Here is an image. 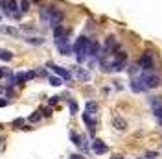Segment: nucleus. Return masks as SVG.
I'll return each instance as SVG.
<instances>
[{
  "mask_svg": "<svg viewBox=\"0 0 162 159\" xmlns=\"http://www.w3.org/2000/svg\"><path fill=\"white\" fill-rule=\"evenodd\" d=\"M89 45H90V39L89 37H78L75 39V43L72 45L74 46V52H75V57H78V63H83L85 59L89 57Z\"/></svg>",
  "mask_w": 162,
  "mask_h": 159,
  "instance_id": "nucleus-1",
  "label": "nucleus"
},
{
  "mask_svg": "<svg viewBox=\"0 0 162 159\" xmlns=\"http://www.w3.org/2000/svg\"><path fill=\"white\" fill-rule=\"evenodd\" d=\"M138 67L144 72H153L155 70V56L151 54L149 50H146L144 54L140 56V59H138Z\"/></svg>",
  "mask_w": 162,
  "mask_h": 159,
  "instance_id": "nucleus-2",
  "label": "nucleus"
},
{
  "mask_svg": "<svg viewBox=\"0 0 162 159\" xmlns=\"http://www.w3.org/2000/svg\"><path fill=\"white\" fill-rule=\"evenodd\" d=\"M63 19H64V13L61 11L59 7H53V6L48 7V19H46V24H48L50 28L61 24V22H63Z\"/></svg>",
  "mask_w": 162,
  "mask_h": 159,
  "instance_id": "nucleus-3",
  "label": "nucleus"
},
{
  "mask_svg": "<svg viewBox=\"0 0 162 159\" xmlns=\"http://www.w3.org/2000/svg\"><path fill=\"white\" fill-rule=\"evenodd\" d=\"M140 80L144 81V85L147 89H157L158 85H162V80L157 76V74H153V72H142V74H140Z\"/></svg>",
  "mask_w": 162,
  "mask_h": 159,
  "instance_id": "nucleus-4",
  "label": "nucleus"
},
{
  "mask_svg": "<svg viewBox=\"0 0 162 159\" xmlns=\"http://www.w3.org/2000/svg\"><path fill=\"white\" fill-rule=\"evenodd\" d=\"M46 67H48V69H52V70L55 72L59 78L67 80V81H68V80H72V74H70V70H67L64 67H59V65H55V63H46Z\"/></svg>",
  "mask_w": 162,
  "mask_h": 159,
  "instance_id": "nucleus-5",
  "label": "nucleus"
},
{
  "mask_svg": "<svg viewBox=\"0 0 162 159\" xmlns=\"http://www.w3.org/2000/svg\"><path fill=\"white\" fill-rule=\"evenodd\" d=\"M118 48V41H116V37H112V35H109L105 39V45H103V54H112V52H116Z\"/></svg>",
  "mask_w": 162,
  "mask_h": 159,
  "instance_id": "nucleus-6",
  "label": "nucleus"
},
{
  "mask_svg": "<svg viewBox=\"0 0 162 159\" xmlns=\"http://www.w3.org/2000/svg\"><path fill=\"white\" fill-rule=\"evenodd\" d=\"M74 74H75V78H78L79 81H90V72L87 69H83V67H74Z\"/></svg>",
  "mask_w": 162,
  "mask_h": 159,
  "instance_id": "nucleus-7",
  "label": "nucleus"
},
{
  "mask_svg": "<svg viewBox=\"0 0 162 159\" xmlns=\"http://www.w3.org/2000/svg\"><path fill=\"white\" fill-rule=\"evenodd\" d=\"M129 87H131V91L133 93H146L147 91V87L144 85V81L142 80H140V78H131V85H129Z\"/></svg>",
  "mask_w": 162,
  "mask_h": 159,
  "instance_id": "nucleus-8",
  "label": "nucleus"
},
{
  "mask_svg": "<svg viewBox=\"0 0 162 159\" xmlns=\"http://www.w3.org/2000/svg\"><path fill=\"white\" fill-rule=\"evenodd\" d=\"M92 150H94V154L101 155V154H105V152H107V144H105L103 141H100V139H96V141L92 143Z\"/></svg>",
  "mask_w": 162,
  "mask_h": 159,
  "instance_id": "nucleus-9",
  "label": "nucleus"
},
{
  "mask_svg": "<svg viewBox=\"0 0 162 159\" xmlns=\"http://www.w3.org/2000/svg\"><path fill=\"white\" fill-rule=\"evenodd\" d=\"M83 122L89 126V130H90V133H94V130H96V120L92 119V116L89 115V113H83Z\"/></svg>",
  "mask_w": 162,
  "mask_h": 159,
  "instance_id": "nucleus-10",
  "label": "nucleus"
},
{
  "mask_svg": "<svg viewBox=\"0 0 162 159\" xmlns=\"http://www.w3.org/2000/svg\"><path fill=\"white\" fill-rule=\"evenodd\" d=\"M24 41H26L28 45H33V46H41V45L46 43L44 37H24Z\"/></svg>",
  "mask_w": 162,
  "mask_h": 159,
  "instance_id": "nucleus-11",
  "label": "nucleus"
},
{
  "mask_svg": "<svg viewBox=\"0 0 162 159\" xmlns=\"http://www.w3.org/2000/svg\"><path fill=\"white\" fill-rule=\"evenodd\" d=\"M112 126H114L118 131H124V130L127 128V122H125L124 119H120V116H114V119H112Z\"/></svg>",
  "mask_w": 162,
  "mask_h": 159,
  "instance_id": "nucleus-12",
  "label": "nucleus"
},
{
  "mask_svg": "<svg viewBox=\"0 0 162 159\" xmlns=\"http://www.w3.org/2000/svg\"><path fill=\"white\" fill-rule=\"evenodd\" d=\"M70 30H67L63 24H57V26H53V39H57V37H61V35H64V34H68Z\"/></svg>",
  "mask_w": 162,
  "mask_h": 159,
  "instance_id": "nucleus-13",
  "label": "nucleus"
},
{
  "mask_svg": "<svg viewBox=\"0 0 162 159\" xmlns=\"http://www.w3.org/2000/svg\"><path fill=\"white\" fill-rule=\"evenodd\" d=\"M2 31L7 35H13V37H20V30L17 28H9V26H2Z\"/></svg>",
  "mask_w": 162,
  "mask_h": 159,
  "instance_id": "nucleus-14",
  "label": "nucleus"
},
{
  "mask_svg": "<svg viewBox=\"0 0 162 159\" xmlns=\"http://www.w3.org/2000/svg\"><path fill=\"white\" fill-rule=\"evenodd\" d=\"M0 59H2V61H11V59H13V54H11V50L0 48Z\"/></svg>",
  "mask_w": 162,
  "mask_h": 159,
  "instance_id": "nucleus-15",
  "label": "nucleus"
},
{
  "mask_svg": "<svg viewBox=\"0 0 162 159\" xmlns=\"http://www.w3.org/2000/svg\"><path fill=\"white\" fill-rule=\"evenodd\" d=\"M85 109H87V113H90V115H96V113H98V104H96V102H87Z\"/></svg>",
  "mask_w": 162,
  "mask_h": 159,
  "instance_id": "nucleus-16",
  "label": "nucleus"
},
{
  "mask_svg": "<svg viewBox=\"0 0 162 159\" xmlns=\"http://www.w3.org/2000/svg\"><path fill=\"white\" fill-rule=\"evenodd\" d=\"M48 80H50V85H53V87L63 85V78H59V76H48Z\"/></svg>",
  "mask_w": 162,
  "mask_h": 159,
  "instance_id": "nucleus-17",
  "label": "nucleus"
},
{
  "mask_svg": "<svg viewBox=\"0 0 162 159\" xmlns=\"http://www.w3.org/2000/svg\"><path fill=\"white\" fill-rule=\"evenodd\" d=\"M147 102L153 107H157V105H162V96H151V98H147Z\"/></svg>",
  "mask_w": 162,
  "mask_h": 159,
  "instance_id": "nucleus-18",
  "label": "nucleus"
},
{
  "mask_svg": "<svg viewBox=\"0 0 162 159\" xmlns=\"http://www.w3.org/2000/svg\"><path fill=\"white\" fill-rule=\"evenodd\" d=\"M18 7H20V11H22V13H28L30 11V0H20Z\"/></svg>",
  "mask_w": 162,
  "mask_h": 159,
  "instance_id": "nucleus-19",
  "label": "nucleus"
},
{
  "mask_svg": "<svg viewBox=\"0 0 162 159\" xmlns=\"http://www.w3.org/2000/svg\"><path fill=\"white\" fill-rule=\"evenodd\" d=\"M15 78H17V83H18V85H22V83L26 81V72H17Z\"/></svg>",
  "mask_w": 162,
  "mask_h": 159,
  "instance_id": "nucleus-20",
  "label": "nucleus"
},
{
  "mask_svg": "<svg viewBox=\"0 0 162 159\" xmlns=\"http://www.w3.org/2000/svg\"><path fill=\"white\" fill-rule=\"evenodd\" d=\"M138 72H140V67H138V63H136V65L133 63V65L129 67V74H131V78H135V76H136Z\"/></svg>",
  "mask_w": 162,
  "mask_h": 159,
  "instance_id": "nucleus-21",
  "label": "nucleus"
},
{
  "mask_svg": "<svg viewBox=\"0 0 162 159\" xmlns=\"http://www.w3.org/2000/svg\"><path fill=\"white\" fill-rule=\"evenodd\" d=\"M68 109H70L72 115H75V113H78V104H75L74 100H68Z\"/></svg>",
  "mask_w": 162,
  "mask_h": 159,
  "instance_id": "nucleus-22",
  "label": "nucleus"
},
{
  "mask_svg": "<svg viewBox=\"0 0 162 159\" xmlns=\"http://www.w3.org/2000/svg\"><path fill=\"white\" fill-rule=\"evenodd\" d=\"M153 115L157 116L158 120H162V105H157V107H153Z\"/></svg>",
  "mask_w": 162,
  "mask_h": 159,
  "instance_id": "nucleus-23",
  "label": "nucleus"
},
{
  "mask_svg": "<svg viewBox=\"0 0 162 159\" xmlns=\"http://www.w3.org/2000/svg\"><path fill=\"white\" fill-rule=\"evenodd\" d=\"M11 74H13V72L9 70V69H6V67H0V78H4V76H7V78H9Z\"/></svg>",
  "mask_w": 162,
  "mask_h": 159,
  "instance_id": "nucleus-24",
  "label": "nucleus"
},
{
  "mask_svg": "<svg viewBox=\"0 0 162 159\" xmlns=\"http://www.w3.org/2000/svg\"><path fill=\"white\" fill-rule=\"evenodd\" d=\"M20 30H22V31H31V34H33V31H37V28L31 26V24H22V26H20Z\"/></svg>",
  "mask_w": 162,
  "mask_h": 159,
  "instance_id": "nucleus-25",
  "label": "nucleus"
},
{
  "mask_svg": "<svg viewBox=\"0 0 162 159\" xmlns=\"http://www.w3.org/2000/svg\"><path fill=\"white\" fill-rule=\"evenodd\" d=\"M37 120H41V111H35L33 115L30 116V122H37Z\"/></svg>",
  "mask_w": 162,
  "mask_h": 159,
  "instance_id": "nucleus-26",
  "label": "nucleus"
},
{
  "mask_svg": "<svg viewBox=\"0 0 162 159\" xmlns=\"http://www.w3.org/2000/svg\"><path fill=\"white\" fill-rule=\"evenodd\" d=\"M4 93H6V98H13V96H15V91H13L11 87H7V89H4Z\"/></svg>",
  "mask_w": 162,
  "mask_h": 159,
  "instance_id": "nucleus-27",
  "label": "nucleus"
},
{
  "mask_svg": "<svg viewBox=\"0 0 162 159\" xmlns=\"http://www.w3.org/2000/svg\"><path fill=\"white\" fill-rule=\"evenodd\" d=\"M13 126H15V128H22V126H24V119H15Z\"/></svg>",
  "mask_w": 162,
  "mask_h": 159,
  "instance_id": "nucleus-28",
  "label": "nucleus"
},
{
  "mask_svg": "<svg viewBox=\"0 0 162 159\" xmlns=\"http://www.w3.org/2000/svg\"><path fill=\"white\" fill-rule=\"evenodd\" d=\"M37 76V70H30V72H26V80H33Z\"/></svg>",
  "mask_w": 162,
  "mask_h": 159,
  "instance_id": "nucleus-29",
  "label": "nucleus"
},
{
  "mask_svg": "<svg viewBox=\"0 0 162 159\" xmlns=\"http://www.w3.org/2000/svg\"><path fill=\"white\" fill-rule=\"evenodd\" d=\"M157 157V152H147L146 154V159H155Z\"/></svg>",
  "mask_w": 162,
  "mask_h": 159,
  "instance_id": "nucleus-30",
  "label": "nucleus"
},
{
  "mask_svg": "<svg viewBox=\"0 0 162 159\" xmlns=\"http://www.w3.org/2000/svg\"><path fill=\"white\" fill-rule=\"evenodd\" d=\"M7 104H9V100H7V98H0V107H6Z\"/></svg>",
  "mask_w": 162,
  "mask_h": 159,
  "instance_id": "nucleus-31",
  "label": "nucleus"
},
{
  "mask_svg": "<svg viewBox=\"0 0 162 159\" xmlns=\"http://www.w3.org/2000/svg\"><path fill=\"white\" fill-rule=\"evenodd\" d=\"M37 76H48V72H46L44 69H39V70H37Z\"/></svg>",
  "mask_w": 162,
  "mask_h": 159,
  "instance_id": "nucleus-32",
  "label": "nucleus"
},
{
  "mask_svg": "<svg viewBox=\"0 0 162 159\" xmlns=\"http://www.w3.org/2000/svg\"><path fill=\"white\" fill-rule=\"evenodd\" d=\"M59 102V96H52L50 98V105H53V104H57Z\"/></svg>",
  "mask_w": 162,
  "mask_h": 159,
  "instance_id": "nucleus-33",
  "label": "nucleus"
},
{
  "mask_svg": "<svg viewBox=\"0 0 162 159\" xmlns=\"http://www.w3.org/2000/svg\"><path fill=\"white\" fill-rule=\"evenodd\" d=\"M70 159H83L81 155H78V154H74V155H70Z\"/></svg>",
  "mask_w": 162,
  "mask_h": 159,
  "instance_id": "nucleus-34",
  "label": "nucleus"
},
{
  "mask_svg": "<svg viewBox=\"0 0 162 159\" xmlns=\"http://www.w3.org/2000/svg\"><path fill=\"white\" fill-rule=\"evenodd\" d=\"M111 159H124V157H122V155H112Z\"/></svg>",
  "mask_w": 162,
  "mask_h": 159,
  "instance_id": "nucleus-35",
  "label": "nucleus"
},
{
  "mask_svg": "<svg viewBox=\"0 0 162 159\" xmlns=\"http://www.w3.org/2000/svg\"><path fill=\"white\" fill-rule=\"evenodd\" d=\"M2 93H4V87H2V85H0V94H2Z\"/></svg>",
  "mask_w": 162,
  "mask_h": 159,
  "instance_id": "nucleus-36",
  "label": "nucleus"
},
{
  "mask_svg": "<svg viewBox=\"0 0 162 159\" xmlns=\"http://www.w3.org/2000/svg\"><path fill=\"white\" fill-rule=\"evenodd\" d=\"M31 2H35V4H39V2H41V0H31Z\"/></svg>",
  "mask_w": 162,
  "mask_h": 159,
  "instance_id": "nucleus-37",
  "label": "nucleus"
},
{
  "mask_svg": "<svg viewBox=\"0 0 162 159\" xmlns=\"http://www.w3.org/2000/svg\"><path fill=\"white\" fill-rule=\"evenodd\" d=\"M0 20H2V15H0Z\"/></svg>",
  "mask_w": 162,
  "mask_h": 159,
  "instance_id": "nucleus-38",
  "label": "nucleus"
},
{
  "mask_svg": "<svg viewBox=\"0 0 162 159\" xmlns=\"http://www.w3.org/2000/svg\"><path fill=\"white\" fill-rule=\"evenodd\" d=\"M158 122H160V124H162V120H158Z\"/></svg>",
  "mask_w": 162,
  "mask_h": 159,
  "instance_id": "nucleus-39",
  "label": "nucleus"
}]
</instances>
